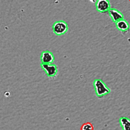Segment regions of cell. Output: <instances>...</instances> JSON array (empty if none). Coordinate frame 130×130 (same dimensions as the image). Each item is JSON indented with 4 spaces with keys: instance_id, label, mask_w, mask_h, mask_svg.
<instances>
[{
    "instance_id": "52a82bcc",
    "label": "cell",
    "mask_w": 130,
    "mask_h": 130,
    "mask_svg": "<svg viewBox=\"0 0 130 130\" xmlns=\"http://www.w3.org/2000/svg\"><path fill=\"white\" fill-rule=\"evenodd\" d=\"M115 25L117 28L123 32H127L129 29V24L124 19L117 21L115 23Z\"/></svg>"
},
{
    "instance_id": "ba28073f",
    "label": "cell",
    "mask_w": 130,
    "mask_h": 130,
    "mask_svg": "<svg viewBox=\"0 0 130 130\" xmlns=\"http://www.w3.org/2000/svg\"><path fill=\"white\" fill-rule=\"evenodd\" d=\"M119 121L122 130H130V119L126 116H121Z\"/></svg>"
},
{
    "instance_id": "6da1fadb",
    "label": "cell",
    "mask_w": 130,
    "mask_h": 130,
    "mask_svg": "<svg viewBox=\"0 0 130 130\" xmlns=\"http://www.w3.org/2000/svg\"><path fill=\"white\" fill-rule=\"evenodd\" d=\"M93 84L95 94L99 98L106 95L111 92V89L101 79H94Z\"/></svg>"
},
{
    "instance_id": "9c48e42d",
    "label": "cell",
    "mask_w": 130,
    "mask_h": 130,
    "mask_svg": "<svg viewBox=\"0 0 130 130\" xmlns=\"http://www.w3.org/2000/svg\"><path fill=\"white\" fill-rule=\"evenodd\" d=\"M80 130H94V126L91 123L86 122L81 125Z\"/></svg>"
},
{
    "instance_id": "7a4b0ae2",
    "label": "cell",
    "mask_w": 130,
    "mask_h": 130,
    "mask_svg": "<svg viewBox=\"0 0 130 130\" xmlns=\"http://www.w3.org/2000/svg\"><path fill=\"white\" fill-rule=\"evenodd\" d=\"M52 27L53 32L57 36L63 35L69 30L68 23L63 20H58L54 22Z\"/></svg>"
},
{
    "instance_id": "8992f818",
    "label": "cell",
    "mask_w": 130,
    "mask_h": 130,
    "mask_svg": "<svg viewBox=\"0 0 130 130\" xmlns=\"http://www.w3.org/2000/svg\"><path fill=\"white\" fill-rule=\"evenodd\" d=\"M108 13L112 21L115 23H116L117 21L124 19L123 14L116 9L111 8V10L108 12Z\"/></svg>"
},
{
    "instance_id": "3957f363",
    "label": "cell",
    "mask_w": 130,
    "mask_h": 130,
    "mask_svg": "<svg viewBox=\"0 0 130 130\" xmlns=\"http://www.w3.org/2000/svg\"><path fill=\"white\" fill-rule=\"evenodd\" d=\"M96 10L101 13L108 12L111 9L110 2L108 0H98L95 3Z\"/></svg>"
},
{
    "instance_id": "30bf717a",
    "label": "cell",
    "mask_w": 130,
    "mask_h": 130,
    "mask_svg": "<svg viewBox=\"0 0 130 130\" xmlns=\"http://www.w3.org/2000/svg\"><path fill=\"white\" fill-rule=\"evenodd\" d=\"M129 2H130V0H129Z\"/></svg>"
},
{
    "instance_id": "277c9868",
    "label": "cell",
    "mask_w": 130,
    "mask_h": 130,
    "mask_svg": "<svg viewBox=\"0 0 130 130\" xmlns=\"http://www.w3.org/2000/svg\"><path fill=\"white\" fill-rule=\"evenodd\" d=\"M41 67L43 70L45 72L48 77L50 78H54L58 72L57 66L54 64H41Z\"/></svg>"
},
{
    "instance_id": "5b68a950",
    "label": "cell",
    "mask_w": 130,
    "mask_h": 130,
    "mask_svg": "<svg viewBox=\"0 0 130 130\" xmlns=\"http://www.w3.org/2000/svg\"><path fill=\"white\" fill-rule=\"evenodd\" d=\"M40 58L41 63L43 64H52L55 59L53 54L48 50L42 52Z\"/></svg>"
}]
</instances>
